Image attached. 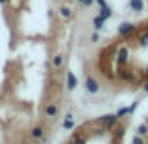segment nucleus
Returning <instances> with one entry per match:
<instances>
[{"mask_svg":"<svg viewBox=\"0 0 148 144\" xmlns=\"http://www.w3.org/2000/svg\"><path fill=\"white\" fill-rule=\"evenodd\" d=\"M48 135V127L44 125V123H34V125L29 129V136H31L32 142H42Z\"/></svg>","mask_w":148,"mask_h":144,"instance_id":"nucleus-1","label":"nucleus"},{"mask_svg":"<svg viewBox=\"0 0 148 144\" xmlns=\"http://www.w3.org/2000/svg\"><path fill=\"white\" fill-rule=\"evenodd\" d=\"M84 89H86L87 95H97V93L101 91L99 80H97L93 74H86V78H84Z\"/></svg>","mask_w":148,"mask_h":144,"instance_id":"nucleus-2","label":"nucleus"},{"mask_svg":"<svg viewBox=\"0 0 148 144\" xmlns=\"http://www.w3.org/2000/svg\"><path fill=\"white\" fill-rule=\"evenodd\" d=\"M42 116L48 119V121H53V119L59 116V104H57V102H46L44 108H42Z\"/></svg>","mask_w":148,"mask_h":144,"instance_id":"nucleus-3","label":"nucleus"},{"mask_svg":"<svg viewBox=\"0 0 148 144\" xmlns=\"http://www.w3.org/2000/svg\"><path fill=\"white\" fill-rule=\"evenodd\" d=\"M99 123H101V127H103L105 131H110V129L116 127L118 116H116V114H105V116H101V118H99Z\"/></svg>","mask_w":148,"mask_h":144,"instance_id":"nucleus-4","label":"nucleus"},{"mask_svg":"<svg viewBox=\"0 0 148 144\" xmlns=\"http://www.w3.org/2000/svg\"><path fill=\"white\" fill-rule=\"evenodd\" d=\"M61 129H63L65 133H69V131H74V129H76V118H74V114H72V112H66L65 116H63Z\"/></svg>","mask_w":148,"mask_h":144,"instance_id":"nucleus-5","label":"nucleus"},{"mask_svg":"<svg viewBox=\"0 0 148 144\" xmlns=\"http://www.w3.org/2000/svg\"><path fill=\"white\" fill-rule=\"evenodd\" d=\"M65 68V55L63 53H55L51 57V70L53 72H61Z\"/></svg>","mask_w":148,"mask_h":144,"instance_id":"nucleus-6","label":"nucleus"},{"mask_svg":"<svg viewBox=\"0 0 148 144\" xmlns=\"http://www.w3.org/2000/svg\"><path fill=\"white\" fill-rule=\"evenodd\" d=\"M65 87H66V91H70V93H72L76 87H78V78H76V74H74L72 70H69V72H66V82H65Z\"/></svg>","mask_w":148,"mask_h":144,"instance_id":"nucleus-7","label":"nucleus"},{"mask_svg":"<svg viewBox=\"0 0 148 144\" xmlns=\"http://www.w3.org/2000/svg\"><path fill=\"white\" fill-rule=\"evenodd\" d=\"M120 80L125 83H135L137 82V74L133 70H127V68H122L120 70Z\"/></svg>","mask_w":148,"mask_h":144,"instance_id":"nucleus-8","label":"nucleus"},{"mask_svg":"<svg viewBox=\"0 0 148 144\" xmlns=\"http://www.w3.org/2000/svg\"><path fill=\"white\" fill-rule=\"evenodd\" d=\"M133 31H135V25L129 23V21L120 23V25H118V34H120V36H127V34H131Z\"/></svg>","mask_w":148,"mask_h":144,"instance_id":"nucleus-9","label":"nucleus"},{"mask_svg":"<svg viewBox=\"0 0 148 144\" xmlns=\"http://www.w3.org/2000/svg\"><path fill=\"white\" fill-rule=\"evenodd\" d=\"M127 61H129V49H127V46H120V51H118V63H120V66H125Z\"/></svg>","mask_w":148,"mask_h":144,"instance_id":"nucleus-10","label":"nucleus"},{"mask_svg":"<svg viewBox=\"0 0 148 144\" xmlns=\"http://www.w3.org/2000/svg\"><path fill=\"white\" fill-rule=\"evenodd\" d=\"M59 17L61 19H65V21H70V19L74 17V12H72V8L70 6H59Z\"/></svg>","mask_w":148,"mask_h":144,"instance_id":"nucleus-11","label":"nucleus"},{"mask_svg":"<svg viewBox=\"0 0 148 144\" xmlns=\"http://www.w3.org/2000/svg\"><path fill=\"white\" fill-rule=\"evenodd\" d=\"M99 15H101L103 19H105V21H108V19L114 15V12H112V8H110L108 4H105V6H101V10H99Z\"/></svg>","mask_w":148,"mask_h":144,"instance_id":"nucleus-12","label":"nucleus"},{"mask_svg":"<svg viewBox=\"0 0 148 144\" xmlns=\"http://www.w3.org/2000/svg\"><path fill=\"white\" fill-rule=\"evenodd\" d=\"M129 8L135 13L144 12V0H129Z\"/></svg>","mask_w":148,"mask_h":144,"instance_id":"nucleus-13","label":"nucleus"},{"mask_svg":"<svg viewBox=\"0 0 148 144\" xmlns=\"http://www.w3.org/2000/svg\"><path fill=\"white\" fill-rule=\"evenodd\" d=\"M135 135H140V136H144V139L148 136V123L146 121L139 123V125L135 127Z\"/></svg>","mask_w":148,"mask_h":144,"instance_id":"nucleus-14","label":"nucleus"},{"mask_svg":"<svg viewBox=\"0 0 148 144\" xmlns=\"http://www.w3.org/2000/svg\"><path fill=\"white\" fill-rule=\"evenodd\" d=\"M105 25H106V21H105L103 17H101V15L93 17V29H95L97 32H99V31H103V29H105Z\"/></svg>","mask_w":148,"mask_h":144,"instance_id":"nucleus-15","label":"nucleus"},{"mask_svg":"<svg viewBox=\"0 0 148 144\" xmlns=\"http://www.w3.org/2000/svg\"><path fill=\"white\" fill-rule=\"evenodd\" d=\"M86 142H87V139L82 133H76V135L70 136V144H86Z\"/></svg>","mask_w":148,"mask_h":144,"instance_id":"nucleus-16","label":"nucleus"},{"mask_svg":"<svg viewBox=\"0 0 148 144\" xmlns=\"http://www.w3.org/2000/svg\"><path fill=\"white\" fill-rule=\"evenodd\" d=\"M116 116H118V119H122V118H125V116H129V106H122V108H118Z\"/></svg>","mask_w":148,"mask_h":144,"instance_id":"nucleus-17","label":"nucleus"},{"mask_svg":"<svg viewBox=\"0 0 148 144\" xmlns=\"http://www.w3.org/2000/svg\"><path fill=\"white\" fill-rule=\"evenodd\" d=\"M131 144H146V139H144V136H140V135H133Z\"/></svg>","mask_w":148,"mask_h":144,"instance_id":"nucleus-18","label":"nucleus"},{"mask_svg":"<svg viewBox=\"0 0 148 144\" xmlns=\"http://www.w3.org/2000/svg\"><path fill=\"white\" fill-rule=\"evenodd\" d=\"M139 44H140V46H148V31L143 32V34L139 36Z\"/></svg>","mask_w":148,"mask_h":144,"instance_id":"nucleus-19","label":"nucleus"},{"mask_svg":"<svg viewBox=\"0 0 148 144\" xmlns=\"http://www.w3.org/2000/svg\"><path fill=\"white\" fill-rule=\"evenodd\" d=\"M139 104H140V100H135V102H131V106H129V116L135 112L137 108H139Z\"/></svg>","mask_w":148,"mask_h":144,"instance_id":"nucleus-20","label":"nucleus"},{"mask_svg":"<svg viewBox=\"0 0 148 144\" xmlns=\"http://www.w3.org/2000/svg\"><path fill=\"white\" fill-rule=\"evenodd\" d=\"M76 2H78L80 6H86V8H89V6H91L95 0H76Z\"/></svg>","mask_w":148,"mask_h":144,"instance_id":"nucleus-21","label":"nucleus"},{"mask_svg":"<svg viewBox=\"0 0 148 144\" xmlns=\"http://www.w3.org/2000/svg\"><path fill=\"white\" fill-rule=\"evenodd\" d=\"M91 42H99V32H93L91 34Z\"/></svg>","mask_w":148,"mask_h":144,"instance_id":"nucleus-22","label":"nucleus"},{"mask_svg":"<svg viewBox=\"0 0 148 144\" xmlns=\"http://www.w3.org/2000/svg\"><path fill=\"white\" fill-rule=\"evenodd\" d=\"M143 91L148 95V82H144V83H143Z\"/></svg>","mask_w":148,"mask_h":144,"instance_id":"nucleus-23","label":"nucleus"},{"mask_svg":"<svg viewBox=\"0 0 148 144\" xmlns=\"http://www.w3.org/2000/svg\"><path fill=\"white\" fill-rule=\"evenodd\" d=\"M95 2L99 4V8H101V6H105V4H106V0H95Z\"/></svg>","mask_w":148,"mask_h":144,"instance_id":"nucleus-24","label":"nucleus"},{"mask_svg":"<svg viewBox=\"0 0 148 144\" xmlns=\"http://www.w3.org/2000/svg\"><path fill=\"white\" fill-rule=\"evenodd\" d=\"M0 4H2V6H6V4H8V0H0Z\"/></svg>","mask_w":148,"mask_h":144,"instance_id":"nucleus-25","label":"nucleus"}]
</instances>
